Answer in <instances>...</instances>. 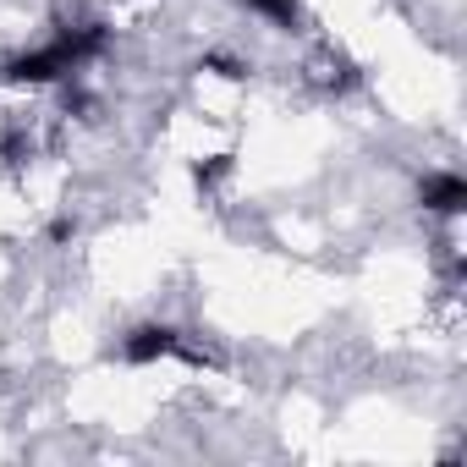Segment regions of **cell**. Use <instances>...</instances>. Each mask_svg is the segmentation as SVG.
Instances as JSON below:
<instances>
[{
  "instance_id": "obj_3",
  "label": "cell",
  "mask_w": 467,
  "mask_h": 467,
  "mask_svg": "<svg viewBox=\"0 0 467 467\" xmlns=\"http://www.w3.org/2000/svg\"><path fill=\"white\" fill-rule=\"evenodd\" d=\"M314 83H325V88H352V83H358V72H352V61H347V56H325V61L314 67Z\"/></svg>"
},
{
  "instance_id": "obj_1",
  "label": "cell",
  "mask_w": 467,
  "mask_h": 467,
  "mask_svg": "<svg viewBox=\"0 0 467 467\" xmlns=\"http://www.w3.org/2000/svg\"><path fill=\"white\" fill-rule=\"evenodd\" d=\"M121 358L127 363H160V358H187V363H209L203 347H192L182 330L171 325H138L127 341H121Z\"/></svg>"
},
{
  "instance_id": "obj_2",
  "label": "cell",
  "mask_w": 467,
  "mask_h": 467,
  "mask_svg": "<svg viewBox=\"0 0 467 467\" xmlns=\"http://www.w3.org/2000/svg\"><path fill=\"white\" fill-rule=\"evenodd\" d=\"M423 209L456 220V214L467 209V182H462L456 171H434V176H423Z\"/></svg>"
},
{
  "instance_id": "obj_4",
  "label": "cell",
  "mask_w": 467,
  "mask_h": 467,
  "mask_svg": "<svg viewBox=\"0 0 467 467\" xmlns=\"http://www.w3.org/2000/svg\"><path fill=\"white\" fill-rule=\"evenodd\" d=\"M237 6H248V12H259L281 28H297V0H237Z\"/></svg>"
}]
</instances>
